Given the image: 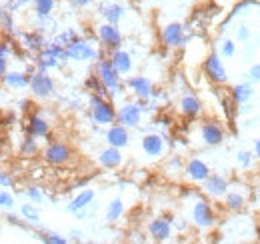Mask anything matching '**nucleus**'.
<instances>
[{
  "mask_svg": "<svg viewBox=\"0 0 260 244\" xmlns=\"http://www.w3.org/2000/svg\"><path fill=\"white\" fill-rule=\"evenodd\" d=\"M146 236L152 242H168L174 236V226L170 216H156L146 226Z\"/></svg>",
  "mask_w": 260,
  "mask_h": 244,
  "instance_id": "15",
  "label": "nucleus"
},
{
  "mask_svg": "<svg viewBox=\"0 0 260 244\" xmlns=\"http://www.w3.org/2000/svg\"><path fill=\"white\" fill-rule=\"evenodd\" d=\"M210 172H212L210 166L202 158H190V160H186L184 162V170H182L184 178L190 184H202Z\"/></svg>",
  "mask_w": 260,
  "mask_h": 244,
  "instance_id": "22",
  "label": "nucleus"
},
{
  "mask_svg": "<svg viewBox=\"0 0 260 244\" xmlns=\"http://www.w3.org/2000/svg\"><path fill=\"white\" fill-rule=\"evenodd\" d=\"M20 216L28 222V224H32V226H36L38 224V220H40V208L34 204V202H26V204H22L20 206Z\"/></svg>",
  "mask_w": 260,
  "mask_h": 244,
  "instance_id": "36",
  "label": "nucleus"
},
{
  "mask_svg": "<svg viewBox=\"0 0 260 244\" xmlns=\"http://www.w3.org/2000/svg\"><path fill=\"white\" fill-rule=\"evenodd\" d=\"M28 22H30V28L36 32H42V34H46V32L54 30V20H52V16H42V14H36L32 10V14L28 16Z\"/></svg>",
  "mask_w": 260,
  "mask_h": 244,
  "instance_id": "31",
  "label": "nucleus"
},
{
  "mask_svg": "<svg viewBox=\"0 0 260 244\" xmlns=\"http://www.w3.org/2000/svg\"><path fill=\"white\" fill-rule=\"evenodd\" d=\"M124 86H126V90H128L136 100L150 98V96H152V92H154V82H152L148 76H144V74L126 76Z\"/></svg>",
  "mask_w": 260,
  "mask_h": 244,
  "instance_id": "18",
  "label": "nucleus"
},
{
  "mask_svg": "<svg viewBox=\"0 0 260 244\" xmlns=\"http://www.w3.org/2000/svg\"><path fill=\"white\" fill-rule=\"evenodd\" d=\"M28 90L36 100H48L56 94V82L50 76V72L36 70L28 80Z\"/></svg>",
  "mask_w": 260,
  "mask_h": 244,
  "instance_id": "10",
  "label": "nucleus"
},
{
  "mask_svg": "<svg viewBox=\"0 0 260 244\" xmlns=\"http://www.w3.org/2000/svg\"><path fill=\"white\" fill-rule=\"evenodd\" d=\"M88 116L100 128H106L116 122V104L108 96L88 94Z\"/></svg>",
  "mask_w": 260,
  "mask_h": 244,
  "instance_id": "3",
  "label": "nucleus"
},
{
  "mask_svg": "<svg viewBox=\"0 0 260 244\" xmlns=\"http://www.w3.org/2000/svg\"><path fill=\"white\" fill-rule=\"evenodd\" d=\"M94 198H96V190H94V188H84V190H80V192H76V194L72 196V200L66 204V212H70V214L78 212V210L86 208L88 204H92Z\"/></svg>",
  "mask_w": 260,
  "mask_h": 244,
  "instance_id": "27",
  "label": "nucleus"
},
{
  "mask_svg": "<svg viewBox=\"0 0 260 244\" xmlns=\"http://www.w3.org/2000/svg\"><path fill=\"white\" fill-rule=\"evenodd\" d=\"M6 222L10 224V226H14V228H20V230H32L34 226L32 224H28L22 216H18V214H14V212H10V210H6Z\"/></svg>",
  "mask_w": 260,
  "mask_h": 244,
  "instance_id": "39",
  "label": "nucleus"
},
{
  "mask_svg": "<svg viewBox=\"0 0 260 244\" xmlns=\"http://www.w3.org/2000/svg\"><path fill=\"white\" fill-rule=\"evenodd\" d=\"M140 150L148 160H160L166 154V138L160 132H146L140 138Z\"/></svg>",
  "mask_w": 260,
  "mask_h": 244,
  "instance_id": "14",
  "label": "nucleus"
},
{
  "mask_svg": "<svg viewBox=\"0 0 260 244\" xmlns=\"http://www.w3.org/2000/svg\"><path fill=\"white\" fill-rule=\"evenodd\" d=\"M0 30H4L10 36H16V32H18L16 20H14V12H10L2 2H0Z\"/></svg>",
  "mask_w": 260,
  "mask_h": 244,
  "instance_id": "32",
  "label": "nucleus"
},
{
  "mask_svg": "<svg viewBox=\"0 0 260 244\" xmlns=\"http://www.w3.org/2000/svg\"><path fill=\"white\" fill-rule=\"evenodd\" d=\"M68 62H78V64H86V62H94L100 56L102 48H98L96 44H92V40L78 36L76 40H72L64 48Z\"/></svg>",
  "mask_w": 260,
  "mask_h": 244,
  "instance_id": "6",
  "label": "nucleus"
},
{
  "mask_svg": "<svg viewBox=\"0 0 260 244\" xmlns=\"http://www.w3.org/2000/svg\"><path fill=\"white\" fill-rule=\"evenodd\" d=\"M176 110L182 118L186 120H196L204 114V104L202 100L196 96L194 92H184L180 98H178V104H176Z\"/></svg>",
  "mask_w": 260,
  "mask_h": 244,
  "instance_id": "16",
  "label": "nucleus"
},
{
  "mask_svg": "<svg viewBox=\"0 0 260 244\" xmlns=\"http://www.w3.org/2000/svg\"><path fill=\"white\" fill-rule=\"evenodd\" d=\"M202 74L206 76L208 82H212L214 86H224L228 84V70L224 66L222 56L214 50L210 52L204 60H202Z\"/></svg>",
  "mask_w": 260,
  "mask_h": 244,
  "instance_id": "8",
  "label": "nucleus"
},
{
  "mask_svg": "<svg viewBox=\"0 0 260 244\" xmlns=\"http://www.w3.org/2000/svg\"><path fill=\"white\" fill-rule=\"evenodd\" d=\"M248 80H250L252 84H260V62L252 64V66L248 68Z\"/></svg>",
  "mask_w": 260,
  "mask_h": 244,
  "instance_id": "47",
  "label": "nucleus"
},
{
  "mask_svg": "<svg viewBox=\"0 0 260 244\" xmlns=\"http://www.w3.org/2000/svg\"><path fill=\"white\" fill-rule=\"evenodd\" d=\"M40 156L44 164L58 168V166L70 164V160L74 158V150L70 148V144H66L62 140H48L46 146L40 150Z\"/></svg>",
  "mask_w": 260,
  "mask_h": 244,
  "instance_id": "7",
  "label": "nucleus"
},
{
  "mask_svg": "<svg viewBox=\"0 0 260 244\" xmlns=\"http://www.w3.org/2000/svg\"><path fill=\"white\" fill-rule=\"evenodd\" d=\"M92 64H94V70H92V72L100 78V82L106 86L108 98H110V100H116L118 96H122L124 90H126V86H124V78H122V76L118 74V70L112 66V62H110V58H108V52H106L104 48H102L100 56H98Z\"/></svg>",
  "mask_w": 260,
  "mask_h": 244,
  "instance_id": "1",
  "label": "nucleus"
},
{
  "mask_svg": "<svg viewBox=\"0 0 260 244\" xmlns=\"http://www.w3.org/2000/svg\"><path fill=\"white\" fill-rule=\"evenodd\" d=\"M252 96H254V86H252L250 80H248V82H238V84H234L232 90H230V100H232L236 106L250 102Z\"/></svg>",
  "mask_w": 260,
  "mask_h": 244,
  "instance_id": "28",
  "label": "nucleus"
},
{
  "mask_svg": "<svg viewBox=\"0 0 260 244\" xmlns=\"http://www.w3.org/2000/svg\"><path fill=\"white\" fill-rule=\"evenodd\" d=\"M200 186H202V192H204L208 198H212V200H222L224 194L228 192V188H230V180H228L224 174H220V172H210V174L206 176V180L200 184Z\"/></svg>",
  "mask_w": 260,
  "mask_h": 244,
  "instance_id": "17",
  "label": "nucleus"
},
{
  "mask_svg": "<svg viewBox=\"0 0 260 244\" xmlns=\"http://www.w3.org/2000/svg\"><path fill=\"white\" fill-rule=\"evenodd\" d=\"M16 186V178L10 172L0 170V188H14Z\"/></svg>",
  "mask_w": 260,
  "mask_h": 244,
  "instance_id": "45",
  "label": "nucleus"
},
{
  "mask_svg": "<svg viewBox=\"0 0 260 244\" xmlns=\"http://www.w3.org/2000/svg\"><path fill=\"white\" fill-rule=\"evenodd\" d=\"M188 222L200 232L212 230L218 222V214H216L214 204L204 196H192V200L188 204Z\"/></svg>",
  "mask_w": 260,
  "mask_h": 244,
  "instance_id": "2",
  "label": "nucleus"
},
{
  "mask_svg": "<svg viewBox=\"0 0 260 244\" xmlns=\"http://www.w3.org/2000/svg\"><path fill=\"white\" fill-rule=\"evenodd\" d=\"M98 12H100V16H102L104 22H110V24H118L120 26V22L126 18V12L128 10L120 2H104L98 8Z\"/></svg>",
  "mask_w": 260,
  "mask_h": 244,
  "instance_id": "25",
  "label": "nucleus"
},
{
  "mask_svg": "<svg viewBox=\"0 0 260 244\" xmlns=\"http://www.w3.org/2000/svg\"><path fill=\"white\" fill-rule=\"evenodd\" d=\"M252 152H254V158L260 162V138L258 140H254V148H252Z\"/></svg>",
  "mask_w": 260,
  "mask_h": 244,
  "instance_id": "55",
  "label": "nucleus"
},
{
  "mask_svg": "<svg viewBox=\"0 0 260 244\" xmlns=\"http://www.w3.org/2000/svg\"><path fill=\"white\" fill-rule=\"evenodd\" d=\"M16 204L14 194L10 192V188H0V210H12Z\"/></svg>",
  "mask_w": 260,
  "mask_h": 244,
  "instance_id": "42",
  "label": "nucleus"
},
{
  "mask_svg": "<svg viewBox=\"0 0 260 244\" xmlns=\"http://www.w3.org/2000/svg\"><path fill=\"white\" fill-rule=\"evenodd\" d=\"M248 196H250V190L246 184H230L228 192L222 198L224 208L228 212H242L248 204Z\"/></svg>",
  "mask_w": 260,
  "mask_h": 244,
  "instance_id": "13",
  "label": "nucleus"
},
{
  "mask_svg": "<svg viewBox=\"0 0 260 244\" xmlns=\"http://www.w3.org/2000/svg\"><path fill=\"white\" fill-rule=\"evenodd\" d=\"M94 2H96V0H70V4H72L74 8H78V10H86V8H90Z\"/></svg>",
  "mask_w": 260,
  "mask_h": 244,
  "instance_id": "48",
  "label": "nucleus"
},
{
  "mask_svg": "<svg viewBox=\"0 0 260 244\" xmlns=\"http://www.w3.org/2000/svg\"><path fill=\"white\" fill-rule=\"evenodd\" d=\"M250 38H252V30H250L246 24H240V26L236 28V42H240V44H248Z\"/></svg>",
  "mask_w": 260,
  "mask_h": 244,
  "instance_id": "44",
  "label": "nucleus"
},
{
  "mask_svg": "<svg viewBox=\"0 0 260 244\" xmlns=\"http://www.w3.org/2000/svg\"><path fill=\"white\" fill-rule=\"evenodd\" d=\"M16 38H18V46L24 48V50L30 52V54L40 52V50L46 46V42H48L46 34L36 32V30H18L16 32Z\"/></svg>",
  "mask_w": 260,
  "mask_h": 244,
  "instance_id": "21",
  "label": "nucleus"
},
{
  "mask_svg": "<svg viewBox=\"0 0 260 244\" xmlns=\"http://www.w3.org/2000/svg\"><path fill=\"white\" fill-rule=\"evenodd\" d=\"M34 64H36V70H44V72H50V70H60L68 64L66 58V52L62 46L54 44V42H46V46L34 54Z\"/></svg>",
  "mask_w": 260,
  "mask_h": 244,
  "instance_id": "4",
  "label": "nucleus"
},
{
  "mask_svg": "<svg viewBox=\"0 0 260 244\" xmlns=\"http://www.w3.org/2000/svg\"><path fill=\"white\" fill-rule=\"evenodd\" d=\"M124 210H126L124 200H122V198H112V200L106 204L104 222H106V224H114V222H118V220L124 216Z\"/></svg>",
  "mask_w": 260,
  "mask_h": 244,
  "instance_id": "30",
  "label": "nucleus"
},
{
  "mask_svg": "<svg viewBox=\"0 0 260 244\" xmlns=\"http://www.w3.org/2000/svg\"><path fill=\"white\" fill-rule=\"evenodd\" d=\"M144 118V110L138 104V100H124L120 106H116V122L126 128H138Z\"/></svg>",
  "mask_w": 260,
  "mask_h": 244,
  "instance_id": "11",
  "label": "nucleus"
},
{
  "mask_svg": "<svg viewBox=\"0 0 260 244\" xmlns=\"http://www.w3.org/2000/svg\"><path fill=\"white\" fill-rule=\"evenodd\" d=\"M188 40L190 36L186 34V26L182 22H168L160 30V42L164 48H182Z\"/></svg>",
  "mask_w": 260,
  "mask_h": 244,
  "instance_id": "12",
  "label": "nucleus"
},
{
  "mask_svg": "<svg viewBox=\"0 0 260 244\" xmlns=\"http://www.w3.org/2000/svg\"><path fill=\"white\" fill-rule=\"evenodd\" d=\"M94 34H96V42L100 44V48H104L106 52L116 50L124 44V34H122L118 24H110V22L102 20L96 26Z\"/></svg>",
  "mask_w": 260,
  "mask_h": 244,
  "instance_id": "9",
  "label": "nucleus"
},
{
  "mask_svg": "<svg viewBox=\"0 0 260 244\" xmlns=\"http://www.w3.org/2000/svg\"><path fill=\"white\" fill-rule=\"evenodd\" d=\"M236 40H232V38H224V40H220V44H218V54L222 56V58H234L236 56Z\"/></svg>",
  "mask_w": 260,
  "mask_h": 244,
  "instance_id": "38",
  "label": "nucleus"
},
{
  "mask_svg": "<svg viewBox=\"0 0 260 244\" xmlns=\"http://www.w3.org/2000/svg\"><path fill=\"white\" fill-rule=\"evenodd\" d=\"M26 198L34 202V204H42L44 200H46V194H44V190H42V186H38V184H30L28 188H26Z\"/></svg>",
  "mask_w": 260,
  "mask_h": 244,
  "instance_id": "41",
  "label": "nucleus"
},
{
  "mask_svg": "<svg viewBox=\"0 0 260 244\" xmlns=\"http://www.w3.org/2000/svg\"><path fill=\"white\" fill-rule=\"evenodd\" d=\"M32 4V0H10L8 4H4L10 12H18V10H22V8H26V6H30Z\"/></svg>",
  "mask_w": 260,
  "mask_h": 244,
  "instance_id": "46",
  "label": "nucleus"
},
{
  "mask_svg": "<svg viewBox=\"0 0 260 244\" xmlns=\"http://www.w3.org/2000/svg\"><path fill=\"white\" fill-rule=\"evenodd\" d=\"M80 34H78V30L76 28H64V30L56 32L52 38H48L50 42H54V44H58V46H62V48H66L72 40H76Z\"/></svg>",
  "mask_w": 260,
  "mask_h": 244,
  "instance_id": "35",
  "label": "nucleus"
},
{
  "mask_svg": "<svg viewBox=\"0 0 260 244\" xmlns=\"http://www.w3.org/2000/svg\"><path fill=\"white\" fill-rule=\"evenodd\" d=\"M10 54H12V48L8 46V40H6V42H0V56L10 58Z\"/></svg>",
  "mask_w": 260,
  "mask_h": 244,
  "instance_id": "53",
  "label": "nucleus"
},
{
  "mask_svg": "<svg viewBox=\"0 0 260 244\" xmlns=\"http://www.w3.org/2000/svg\"><path fill=\"white\" fill-rule=\"evenodd\" d=\"M28 80H30V76L24 72V70H6V74L0 78V82L8 88V90H26L28 88Z\"/></svg>",
  "mask_w": 260,
  "mask_h": 244,
  "instance_id": "26",
  "label": "nucleus"
},
{
  "mask_svg": "<svg viewBox=\"0 0 260 244\" xmlns=\"http://www.w3.org/2000/svg\"><path fill=\"white\" fill-rule=\"evenodd\" d=\"M130 140H132L130 138V128L118 124V122H114V124H110V126L104 128V142L108 146H114V148L124 150V148L130 146Z\"/></svg>",
  "mask_w": 260,
  "mask_h": 244,
  "instance_id": "19",
  "label": "nucleus"
},
{
  "mask_svg": "<svg viewBox=\"0 0 260 244\" xmlns=\"http://www.w3.org/2000/svg\"><path fill=\"white\" fill-rule=\"evenodd\" d=\"M68 236H70V238H68V242H82V236H84V234H82V230L72 228V230L68 232Z\"/></svg>",
  "mask_w": 260,
  "mask_h": 244,
  "instance_id": "51",
  "label": "nucleus"
},
{
  "mask_svg": "<svg viewBox=\"0 0 260 244\" xmlns=\"http://www.w3.org/2000/svg\"><path fill=\"white\" fill-rule=\"evenodd\" d=\"M196 138L200 140V144L204 148H216V146H220L226 140L224 124L218 120H212V118H206V120L198 122V126H196Z\"/></svg>",
  "mask_w": 260,
  "mask_h": 244,
  "instance_id": "5",
  "label": "nucleus"
},
{
  "mask_svg": "<svg viewBox=\"0 0 260 244\" xmlns=\"http://www.w3.org/2000/svg\"><path fill=\"white\" fill-rule=\"evenodd\" d=\"M170 220H172L174 230H180V232H182V230H186V228H188V222H186L184 218H170Z\"/></svg>",
  "mask_w": 260,
  "mask_h": 244,
  "instance_id": "50",
  "label": "nucleus"
},
{
  "mask_svg": "<svg viewBox=\"0 0 260 244\" xmlns=\"http://www.w3.org/2000/svg\"><path fill=\"white\" fill-rule=\"evenodd\" d=\"M250 4H252V2H250V0H244V2H240V4H238V6H236V8H234V10H232V14H230V16H228V20H232V18H234V16H236V14H242V10H244V8H248V6H250Z\"/></svg>",
  "mask_w": 260,
  "mask_h": 244,
  "instance_id": "49",
  "label": "nucleus"
},
{
  "mask_svg": "<svg viewBox=\"0 0 260 244\" xmlns=\"http://www.w3.org/2000/svg\"><path fill=\"white\" fill-rule=\"evenodd\" d=\"M40 142H38V138H34L30 134H26L24 132V136L20 138V144H18V154L22 156V158H26V160H32V158H38L40 156Z\"/></svg>",
  "mask_w": 260,
  "mask_h": 244,
  "instance_id": "29",
  "label": "nucleus"
},
{
  "mask_svg": "<svg viewBox=\"0 0 260 244\" xmlns=\"http://www.w3.org/2000/svg\"><path fill=\"white\" fill-rule=\"evenodd\" d=\"M184 170V160H182V156H172L170 160H168V164H166V172L168 174H180Z\"/></svg>",
  "mask_w": 260,
  "mask_h": 244,
  "instance_id": "43",
  "label": "nucleus"
},
{
  "mask_svg": "<svg viewBox=\"0 0 260 244\" xmlns=\"http://www.w3.org/2000/svg\"><path fill=\"white\" fill-rule=\"evenodd\" d=\"M236 162H238L240 168L250 170V168L254 166L256 158H254V152H250V150H238V152H236Z\"/></svg>",
  "mask_w": 260,
  "mask_h": 244,
  "instance_id": "40",
  "label": "nucleus"
},
{
  "mask_svg": "<svg viewBox=\"0 0 260 244\" xmlns=\"http://www.w3.org/2000/svg\"><path fill=\"white\" fill-rule=\"evenodd\" d=\"M154 122H156V126H162V128H168L170 126V116H166V114H158L156 118H154Z\"/></svg>",
  "mask_w": 260,
  "mask_h": 244,
  "instance_id": "52",
  "label": "nucleus"
},
{
  "mask_svg": "<svg viewBox=\"0 0 260 244\" xmlns=\"http://www.w3.org/2000/svg\"><path fill=\"white\" fill-rule=\"evenodd\" d=\"M56 8V0H32V10L42 16H52Z\"/></svg>",
  "mask_w": 260,
  "mask_h": 244,
  "instance_id": "37",
  "label": "nucleus"
},
{
  "mask_svg": "<svg viewBox=\"0 0 260 244\" xmlns=\"http://www.w3.org/2000/svg\"><path fill=\"white\" fill-rule=\"evenodd\" d=\"M34 238L44 244H68V238L52 230H34Z\"/></svg>",
  "mask_w": 260,
  "mask_h": 244,
  "instance_id": "33",
  "label": "nucleus"
},
{
  "mask_svg": "<svg viewBox=\"0 0 260 244\" xmlns=\"http://www.w3.org/2000/svg\"><path fill=\"white\" fill-rule=\"evenodd\" d=\"M96 162L100 168L104 170H118L122 164H124V154L120 148H114V146H104L100 152L96 154Z\"/></svg>",
  "mask_w": 260,
  "mask_h": 244,
  "instance_id": "23",
  "label": "nucleus"
},
{
  "mask_svg": "<svg viewBox=\"0 0 260 244\" xmlns=\"http://www.w3.org/2000/svg\"><path fill=\"white\" fill-rule=\"evenodd\" d=\"M6 70H8V58L6 56H0V78L6 74Z\"/></svg>",
  "mask_w": 260,
  "mask_h": 244,
  "instance_id": "54",
  "label": "nucleus"
},
{
  "mask_svg": "<svg viewBox=\"0 0 260 244\" xmlns=\"http://www.w3.org/2000/svg\"><path fill=\"white\" fill-rule=\"evenodd\" d=\"M84 90L88 92V94H98V96H108V90H106V86H104V84L100 82V78H98V76L94 74V72L86 76V80H84Z\"/></svg>",
  "mask_w": 260,
  "mask_h": 244,
  "instance_id": "34",
  "label": "nucleus"
},
{
  "mask_svg": "<svg viewBox=\"0 0 260 244\" xmlns=\"http://www.w3.org/2000/svg\"><path fill=\"white\" fill-rule=\"evenodd\" d=\"M22 128H24L26 134H30V136L38 138V140H48V138H50V132H52V124L46 120L40 112L28 114L26 124H24Z\"/></svg>",
  "mask_w": 260,
  "mask_h": 244,
  "instance_id": "20",
  "label": "nucleus"
},
{
  "mask_svg": "<svg viewBox=\"0 0 260 244\" xmlns=\"http://www.w3.org/2000/svg\"><path fill=\"white\" fill-rule=\"evenodd\" d=\"M0 2H2V4H8V2H10V0H0Z\"/></svg>",
  "mask_w": 260,
  "mask_h": 244,
  "instance_id": "56",
  "label": "nucleus"
},
{
  "mask_svg": "<svg viewBox=\"0 0 260 244\" xmlns=\"http://www.w3.org/2000/svg\"><path fill=\"white\" fill-rule=\"evenodd\" d=\"M108 58L112 62V66L118 70V74L124 78V76H130L132 70H134V58L128 50H124L122 46L116 48V50H110L108 52Z\"/></svg>",
  "mask_w": 260,
  "mask_h": 244,
  "instance_id": "24",
  "label": "nucleus"
}]
</instances>
